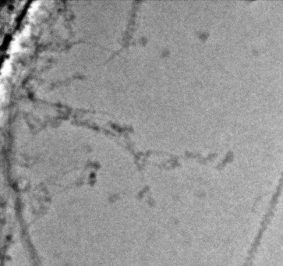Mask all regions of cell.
Instances as JSON below:
<instances>
[{"label": "cell", "mask_w": 283, "mask_h": 266, "mask_svg": "<svg viewBox=\"0 0 283 266\" xmlns=\"http://www.w3.org/2000/svg\"><path fill=\"white\" fill-rule=\"evenodd\" d=\"M20 39H21L20 34V35H17L15 37L14 40L13 41L12 43H11V45H10V53H13V52H17L18 51H20Z\"/></svg>", "instance_id": "1"}, {"label": "cell", "mask_w": 283, "mask_h": 266, "mask_svg": "<svg viewBox=\"0 0 283 266\" xmlns=\"http://www.w3.org/2000/svg\"><path fill=\"white\" fill-rule=\"evenodd\" d=\"M30 31H31V27L29 26H26L24 28V30L21 31L20 33V36L21 38H26L30 34Z\"/></svg>", "instance_id": "4"}, {"label": "cell", "mask_w": 283, "mask_h": 266, "mask_svg": "<svg viewBox=\"0 0 283 266\" xmlns=\"http://www.w3.org/2000/svg\"><path fill=\"white\" fill-rule=\"evenodd\" d=\"M39 4H40V2H39V1H36V2H34V3H32V5L31 6V7H30V9H29V13H30V15L34 13V12H35L36 10L38 9Z\"/></svg>", "instance_id": "3"}, {"label": "cell", "mask_w": 283, "mask_h": 266, "mask_svg": "<svg viewBox=\"0 0 283 266\" xmlns=\"http://www.w3.org/2000/svg\"><path fill=\"white\" fill-rule=\"evenodd\" d=\"M10 71H11V63H10V60H7L4 62L3 67H2V76H7L8 74H10Z\"/></svg>", "instance_id": "2"}]
</instances>
